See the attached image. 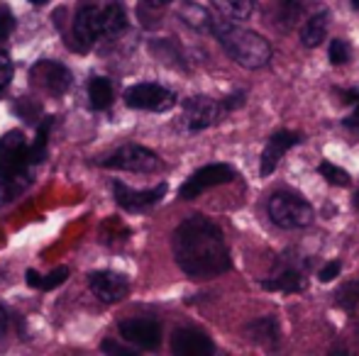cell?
<instances>
[{
    "label": "cell",
    "mask_w": 359,
    "mask_h": 356,
    "mask_svg": "<svg viewBox=\"0 0 359 356\" xmlns=\"http://www.w3.org/2000/svg\"><path fill=\"white\" fill-rule=\"evenodd\" d=\"M176 264L191 278H213L230 269V252L220 227L208 218H189L174 232Z\"/></svg>",
    "instance_id": "obj_1"
},
{
    "label": "cell",
    "mask_w": 359,
    "mask_h": 356,
    "mask_svg": "<svg viewBox=\"0 0 359 356\" xmlns=\"http://www.w3.org/2000/svg\"><path fill=\"white\" fill-rule=\"evenodd\" d=\"M210 32L217 37L227 54L235 59L240 66L245 69H262L271 62V44L266 37L252 32V29H242L237 24H230L227 20L213 22Z\"/></svg>",
    "instance_id": "obj_2"
},
{
    "label": "cell",
    "mask_w": 359,
    "mask_h": 356,
    "mask_svg": "<svg viewBox=\"0 0 359 356\" xmlns=\"http://www.w3.org/2000/svg\"><path fill=\"white\" fill-rule=\"evenodd\" d=\"M29 166V144L20 129H10L0 137V178L5 185H25Z\"/></svg>",
    "instance_id": "obj_3"
},
{
    "label": "cell",
    "mask_w": 359,
    "mask_h": 356,
    "mask_svg": "<svg viewBox=\"0 0 359 356\" xmlns=\"http://www.w3.org/2000/svg\"><path fill=\"white\" fill-rule=\"evenodd\" d=\"M269 218L276 227L284 229H301L316 220V210L308 200H303L301 195L288 193V190H279L269 198Z\"/></svg>",
    "instance_id": "obj_4"
},
{
    "label": "cell",
    "mask_w": 359,
    "mask_h": 356,
    "mask_svg": "<svg viewBox=\"0 0 359 356\" xmlns=\"http://www.w3.org/2000/svg\"><path fill=\"white\" fill-rule=\"evenodd\" d=\"M105 169H120V171H133V173H154L159 171L164 164L154 152L140 144H125L118 152H113L103 162Z\"/></svg>",
    "instance_id": "obj_5"
},
{
    "label": "cell",
    "mask_w": 359,
    "mask_h": 356,
    "mask_svg": "<svg viewBox=\"0 0 359 356\" xmlns=\"http://www.w3.org/2000/svg\"><path fill=\"white\" fill-rule=\"evenodd\" d=\"M235 169L227 166V164H208V166L198 169L184 185L179 188V198L181 200H194L198 198L201 193H205L208 188H215V185L230 183L235 178Z\"/></svg>",
    "instance_id": "obj_6"
},
{
    "label": "cell",
    "mask_w": 359,
    "mask_h": 356,
    "mask_svg": "<svg viewBox=\"0 0 359 356\" xmlns=\"http://www.w3.org/2000/svg\"><path fill=\"white\" fill-rule=\"evenodd\" d=\"M125 103L135 110H149V113H164L176 103V95L159 83H137L125 90Z\"/></svg>",
    "instance_id": "obj_7"
},
{
    "label": "cell",
    "mask_w": 359,
    "mask_h": 356,
    "mask_svg": "<svg viewBox=\"0 0 359 356\" xmlns=\"http://www.w3.org/2000/svg\"><path fill=\"white\" fill-rule=\"evenodd\" d=\"M29 81L49 95H64L72 86V73L57 62H37L29 71Z\"/></svg>",
    "instance_id": "obj_8"
},
{
    "label": "cell",
    "mask_w": 359,
    "mask_h": 356,
    "mask_svg": "<svg viewBox=\"0 0 359 356\" xmlns=\"http://www.w3.org/2000/svg\"><path fill=\"white\" fill-rule=\"evenodd\" d=\"M120 337L140 349H156L161 344V325L147 318L125 320L120 322Z\"/></svg>",
    "instance_id": "obj_9"
},
{
    "label": "cell",
    "mask_w": 359,
    "mask_h": 356,
    "mask_svg": "<svg viewBox=\"0 0 359 356\" xmlns=\"http://www.w3.org/2000/svg\"><path fill=\"white\" fill-rule=\"evenodd\" d=\"M88 285L90 293L103 303H120L130 293L128 278L123 273H115V271H95V273H90Z\"/></svg>",
    "instance_id": "obj_10"
},
{
    "label": "cell",
    "mask_w": 359,
    "mask_h": 356,
    "mask_svg": "<svg viewBox=\"0 0 359 356\" xmlns=\"http://www.w3.org/2000/svg\"><path fill=\"white\" fill-rule=\"evenodd\" d=\"M220 115H222V105L215 103L213 98H205V95H196V98H189L184 103V120L191 132L210 127Z\"/></svg>",
    "instance_id": "obj_11"
},
{
    "label": "cell",
    "mask_w": 359,
    "mask_h": 356,
    "mask_svg": "<svg viewBox=\"0 0 359 356\" xmlns=\"http://www.w3.org/2000/svg\"><path fill=\"white\" fill-rule=\"evenodd\" d=\"M301 142V134L298 132H291V129H279V132H274L269 137V142H266L264 152H262V164H259V176H271V173L276 171V166H279L281 157L288 152L291 147H296V144Z\"/></svg>",
    "instance_id": "obj_12"
},
{
    "label": "cell",
    "mask_w": 359,
    "mask_h": 356,
    "mask_svg": "<svg viewBox=\"0 0 359 356\" xmlns=\"http://www.w3.org/2000/svg\"><path fill=\"white\" fill-rule=\"evenodd\" d=\"M113 190H115V200H118L120 208L128 210V213H142V210H149L151 205H156L164 198L166 185L161 183L151 190H133L125 183H115Z\"/></svg>",
    "instance_id": "obj_13"
},
{
    "label": "cell",
    "mask_w": 359,
    "mask_h": 356,
    "mask_svg": "<svg viewBox=\"0 0 359 356\" xmlns=\"http://www.w3.org/2000/svg\"><path fill=\"white\" fill-rule=\"evenodd\" d=\"M171 352L176 356H210L215 352L213 339L201 329H176L171 337Z\"/></svg>",
    "instance_id": "obj_14"
},
{
    "label": "cell",
    "mask_w": 359,
    "mask_h": 356,
    "mask_svg": "<svg viewBox=\"0 0 359 356\" xmlns=\"http://www.w3.org/2000/svg\"><path fill=\"white\" fill-rule=\"evenodd\" d=\"M100 13V37H118L128 29V13L120 0H105Z\"/></svg>",
    "instance_id": "obj_15"
},
{
    "label": "cell",
    "mask_w": 359,
    "mask_h": 356,
    "mask_svg": "<svg viewBox=\"0 0 359 356\" xmlns=\"http://www.w3.org/2000/svg\"><path fill=\"white\" fill-rule=\"evenodd\" d=\"M74 32L81 42L90 44L100 37V13H98V5H83L79 8L74 20Z\"/></svg>",
    "instance_id": "obj_16"
},
{
    "label": "cell",
    "mask_w": 359,
    "mask_h": 356,
    "mask_svg": "<svg viewBox=\"0 0 359 356\" xmlns=\"http://www.w3.org/2000/svg\"><path fill=\"white\" fill-rule=\"evenodd\" d=\"M245 334L252 344H257V347L276 349V344H279V325H276L274 318L255 320V322H250L245 327Z\"/></svg>",
    "instance_id": "obj_17"
},
{
    "label": "cell",
    "mask_w": 359,
    "mask_h": 356,
    "mask_svg": "<svg viewBox=\"0 0 359 356\" xmlns=\"http://www.w3.org/2000/svg\"><path fill=\"white\" fill-rule=\"evenodd\" d=\"M325 34H327V13L313 15V17H308L306 24L301 27V42H303V47H308V49L320 47L323 39H325Z\"/></svg>",
    "instance_id": "obj_18"
},
{
    "label": "cell",
    "mask_w": 359,
    "mask_h": 356,
    "mask_svg": "<svg viewBox=\"0 0 359 356\" xmlns=\"http://www.w3.org/2000/svg\"><path fill=\"white\" fill-rule=\"evenodd\" d=\"M88 100L95 110H108L110 103L115 100V90H113V83L103 76H95L90 78L88 83Z\"/></svg>",
    "instance_id": "obj_19"
},
{
    "label": "cell",
    "mask_w": 359,
    "mask_h": 356,
    "mask_svg": "<svg viewBox=\"0 0 359 356\" xmlns=\"http://www.w3.org/2000/svg\"><path fill=\"white\" fill-rule=\"evenodd\" d=\"M262 288L264 290H281V293H298V290H303V276L293 269H286L284 273H279L276 278L262 280Z\"/></svg>",
    "instance_id": "obj_20"
},
{
    "label": "cell",
    "mask_w": 359,
    "mask_h": 356,
    "mask_svg": "<svg viewBox=\"0 0 359 356\" xmlns=\"http://www.w3.org/2000/svg\"><path fill=\"white\" fill-rule=\"evenodd\" d=\"M220 15L230 20H250L255 13V0H210Z\"/></svg>",
    "instance_id": "obj_21"
},
{
    "label": "cell",
    "mask_w": 359,
    "mask_h": 356,
    "mask_svg": "<svg viewBox=\"0 0 359 356\" xmlns=\"http://www.w3.org/2000/svg\"><path fill=\"white\" fill-rule=\"evenodd\" d=\"M276 3V20H279L281 27H291L301 20L303 15V5L306 0H274Z\"/></svg>",
    "instance_id": "obj_22"
},
{
    "label": "cell",
    "mask_w": 359,
    "mask_h": 356,
    "mask_svg": "<svg viewBox=\"0 0 359 356\" xmlns=\"http://www.w3.org/2000/svg\"><path fill=\"white\" fill-rule=\"evenodd\" d=\"M181 17H184L191 27L203 29V32H208V29L213 27V20H210V15L196 3H184V8H181Z\"/></svg>",
    "instance_id": "obj_23"
},
{
    "label": "cell",
    "mask_w": 359,
    "mask_h": 356,
    "mask_svg": "<svg viewBox=\"0 0 359 356\" xmlns=\"http://www.w3.org/2000/svg\"><path fill=\"white\" fill-rule=\"evenodd\" d=\"M335 305L342 310H355L359 305V280H347L335 290Z\"/></svg>",
    "instance_id": "obj_24"
},
{
    "label": "cell",
    "mask_w": 359,
    "mask_h": 356,
    "mask_svg": "<svg viewBox=\"0 0 359 356\" xmlns=\"http://www.w3.org/2000/svg\"><path fill=\"white\" fill-rule=\"evenodd\" d=\"M49 127H52V118L44 120V124L37 132V142L29 147V164H42L47 157V139H49Z\"/></svg>",
    "instance_id": "obj_25"
},
{
    "label": "cell",
    "mask_w": 359,
    "mask_h": 356,
    "mask_svg": "<svg viewBox=\"0 0 359 356\" xmlns=\"http://www.w3.org/2000/svg\"><path fill=\"white\" fill-rule=\"evenodd\" d=\"M318 173H320V176L332 185H350V173H347L345 169L330 164V162H323L320 166H318Z\"/></svg>",
    "instance_id": "obj_26"
},
{
    "label": "cell",
    "mask_w": 359,
    "mask_h": 356,
    "mask_svg": "<svg viewBox=\"0 0 359 356\" xmlns=\"http://www.w3.org/2000/svg\"><path fill=\"white\" fill-rule=\"evenodd\" d=\"M327 57H330L332 66H342V64H347V62H350V57H352L350 44L342 42V39H335V42L327 47Z\"/></svg>",
    "instance_id": "obj_27"
},
{
    "label": "cell",
    "mask_w": 359,
    "mask_h": 356,
    "mask_svg": "<svg viewBox=\"0 0 359 356\" xmlns=\"http://www.w3.org/2000/svg\"><path fill=\"white\" fill-rule=\"evenodd\" d=\"M13 73H15L13 59H10L8 52H3V49H0V93L10 86V81H13Z\"/></svg>",
    "instance_id": "obj_28"
},
{
    "label": "cell",
    "mask_w": 359,
    "mask_h": 356,
    "mask_svg": "<svg viewBox=\"0 0 359 356\" xmlns=\"http://www.w3.org/2000/svg\"><path fill=\"white\" fill-rule=\"evenodd\" d=\"M67 278H69V269H67V266L54 269L52 273L44 276V278L39 280V288H42V290H52V288H57V285H62Z\"/></svg>",
    "instance_id": "obj_29"
},
{
    "label": "cell",
    "mask_w": 359,
    "mask_h": 356,
    "mask_svg": "<svg viewBox=\"0 0 359 356\" xmlns=\"http://www.w3.org/2000/svg\"><path fill=\"white\" fill-rule=\"evenodd\" d=\"M340 271H342L340 262H327L325 266L318 271V280H320V283H330V280H335L337 276H340Z\"/></svg>",
    "instance_id": "obj_30"
},
{
    "label": "cell",
    "mask_w": 359,
    "mask_h": 356,
    "mask_svg": "<svg viewBox=\"0 0 359 356\" xmlns=\"http://www.w3.org/2000/svg\"><path fill=\"white\" fill-rule=\"evenodd\" d=\"M15 29V17L10 15V10H0V39H8L10 32Z\"/></svg>",
    "instance_id": "obj_31"
},
{
    "label": "cell",
    "mask_w": 359,
    "mask_h": 356,
    "mask_svg": "<svg viewBox=\"0 0 359 356\" xmlns=\"http://www.w3.org/2000/svg\"><path fill=\"white\" fill-rule=\"evenodd\" d=\"M242 100H245V93H235V95H230V98H225V103H222V110H235V108H240L242 105Z\"/></svg>",
    "instance_id": "obj_32"
},
{
    "label": "cell",
    "mask_w": 359,
    "mask_h": 356,
    "mask_svg": "<svg viewBox=\"0 0 359 356\" xmlns=\"http://www.w3.org/2000/svg\"><path fill=\"white\" fill-rule=\"evenodd\" d=\"M103 352H118V354H133L130 349H125V347H118V344H113V342H103Z\"/></svg>",
    "instance_id": "obj_33"
},
{
    "label": "cell",
    "mask_w": 359,
    "mask_h": 356,
    "mask_svg": "<svg viewBox=\"0 0 359 356\" xmlns=\"http://www.w3.org/2000/svg\"><path fill=\"white\" fill-rule=\"evenodd\" d=\"M39 280H42V276H39L34 269H29L27 271V283L32 285V288H39Z\"/></svg>",
    "instance_id": "obj_34"
},
{
    "label": "cell",
    "mask_w": 359,
    "mask_h": 356,
    "mask_svg": "<svg viewBox=\"0 0 359 356\" xmlns=\"http://www.w3.org/2000/svg\"><path fill=\"white\" fill-rule=\"evenodd\" d=\"M147 5H151V8H164V5L174 3V0H144Z\"/></svg>",
    "instance_id": "obj_35"
},
{
    "label": "cell",
    "mask_w": 359,
    "mask_h": 356,
    "mask_svg": "<svg viewBox=\"0 0 359 356\" xmlns=\"http://www.w3.org/2000/svg\"><path fill=\"white\" fill-rule=\"evenodd\" d=\"M5 327V310H0V329Z\"/></svg>",
    "instance_id": "obj_36"
},
{
    "label": "cell",
    "mask_w": 359,
    "mask_h": 356,
    "mask_svg": "<svg viewBox=\"0 0 359 356\" xmlns=\"http://www.w3.org/2000/svg\"><path fill=\"white\" fill-rule=\"evenodd\" d=\"M355 208L359 210V190H357V193H355Z\"/></svg>",
    "instance_id": "obj_37"
},
{
    "label": "cell",
    "mask_w": 359,
    "mask_h": 356,
    "mask_svg": "<svg viewBox=\"0 0 359 356\" xmlns=\"http://www.w3.org/2000/svg\"><path fill=\"white\" fill-rule=\"evenodd\" d=\"M352 8H357V10H359V0H352Z\"/></svg>",
    "instance_id": "obj_38"
},
{
    "label": "cell",
    "mask_w": 359,
    "mask_h": 356,
    "mask_svg": "<svg viewBox=\"0 0 359 356\" xmlns=\"http://www.w3.org/2000/svg\"><path fill=\"white\" fill-rule=\"evenodd\" d=\"M29 3H44V0H29Z\"/></svg>",
    "instance_id": "obj_39"
}]
</instances>
